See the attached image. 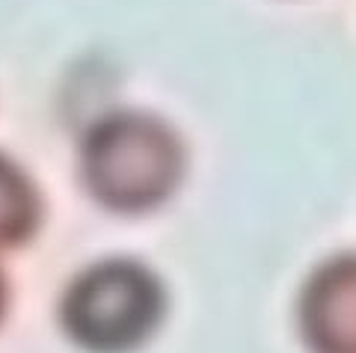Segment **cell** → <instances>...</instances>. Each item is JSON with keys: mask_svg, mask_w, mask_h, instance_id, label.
<instances>
[{"mask_svg": "<svg viewBox=\"0 0 356 353\" xmlns=\"http://www.w3.org/2000/svg\"><path fill=\"white\" fill-rule=\"evenodd\" d=\"M42 199L27 172L0 154V247H15L36 231Z\"/></svg>", "mask_w": 356, "mask_h": 353, "instance_id": "obj_4", "label": "cell"}, {"mask_svg": "<svg viewBox=\"0 0 356 353\" xmlns=\"http://www.w3.org/2000/svg\"><path fill=\"white\" fill-rule=\"evenodd\" d=\"M6 309V279H3V270H0V315Z\"/></svg>", "mask_w": 356, "mask_h": 353, "instance_id": "obj_5", "label": "cell"}, {"mask_svg": "<svg viewBox=\"0 0 356 353\" xmlns=\"http://www.w3.org/2000/svg\"><path fill=\"white\" fill-rule=\"evenodd\" d=\"M60 315L81 347L122 353L146 341L161 324L163 288L137 261H102L69 285Z\"/></svg>", "mask_w": 356, "mask_h": 353, "instance_id": "obj_2", "label": "cell"}, {"mask_svg": "<svg viewBox=\"0 0 356 353\" xmlns=\"http://www.w3.org/2000/svg\"><path fill=\"white\" fill-rule=\"evenodd\" d=\"M81 172L102 205L146 211L181 181L184 146L163 119L140 110H116L86 131Z\"/></svg>", "mask_w": 356, "mask_h": 353, "instance_id": "obj_1", "label": "cell"}, {"mask_svg": "<svg viewBox=\"0 0 356 353\" xmlns=\"http://www.w3.org/2000/svg\"><path fill=\"white\" fill-rule=\"evenodd\" d=\"M303 336L318 353H353V261L339 258L312 277L300 303Z\"/></svg>", "mask_w": 356, "mask_h": 353, "instance_id": "obj_3", "label": "cell"}]
</instances>
